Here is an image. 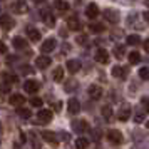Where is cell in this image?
I'll return each instance as SVG.
<instances>
[{"mask_svg":"<svg viewBox=\"0 0 149 149\" xmlns=\"http://www.w3.org/2000/svg\"><path fill=\"white\" fill-rule=\"evenodd\" d=\"M40 17H42V20H44V24H45L47 27H54V25H55V17L52 15L50 10L44 8V10L40 12Z\"/></svg>","mask_w":149,"mask_h":149,"instance_id":"cell-1","label":"cell"},{"mask_svg":"<svg viewBox=\"0 0 149 149\" xmlns=\"http://www.w3.org/2000/svg\"><path fill=\"white\" fill-rule=\"evenodd\" d=\"M37 121L42 122V124L50 122L52 121V111H49V109H40V111L37 112Z\"/></svg>","mask_w":149,"mask_h":149,"instance_id":"cell-2","label":"cell"},{"mask_svg":"<svg viewBox=\"0 0 149 149\" xmlns=\"http://www.w3.org/2000/svg\"><path fill=\"white\" fill-rule=\"evenodd\" d=\"M104 19H106L109 24H117V22H119V14H117V10H114V8H106Z\"/></svg>","mask_w":149,"mask_h":149,"instance_id":"cell-3","label":"cell"},{"mask_svg":"<svg viewBox=\"0 0 149 149\" xmlns=\"http://www.w3.org/2000/svg\"><path fill=\"white\" fill-rule=\"evenodd\" d=\"M129 117H131V106L122 104L121 107H119V112H117V119L119 121H127Z\"/></svg>","mask_w":149,"mask_h":149,"instance_id":"cell-4","label":"cell"},{"mask_svg":"<svg viewBox=\"0 0 149 149\" xmlns=\"http://www.w3.org/2000/svg\"><path fill=\"white\" fill-rule=\"evenodd\" d=\"M107 139L112 142V144H121L122 142V134L117 131V129H111V131L107 132Z\"/></svg>","mask_w":149,"mask_h":149,"instance_id":"cell-5","label":"cell"},{"mask_svg":"<svg viewBox=\"0 0 149 149\" xmlns=\"http://www.w3.org/2000/svg\"><path fill=\"white\" fill-rule=\"evenodd\" d=\"M50 64H52V61H50V57H47V55H39L35 59V65L39 69H47Z\"/></svg>","mask_w":149,"mask_h":149,"instance_id":"cell-6","label":"cell"},{"mask_svg":"<svg viewBox=\"0 0 149 149\" xmlns=\"http://www.w3.org/2000/svg\"><path fill=\"white\" fill-rule=\"evenodd\" d=\"M14 24L15 22L12 20V17L10 15H0V27L2 29H5V30H8V29H12L14 27Z\"/></svg>","mask_w":149,"mask_h":149,"instance_id":"cell-7","label":"cell"},{"mask_svg":"<svg viewBox=\"0 0 149 149\" xmlns=\"http://www.w3.org/2000/svg\"><path fill=\"white\" fill-rule=\"evenodd\" d=\"M94 59H95V62H99V64H107V62H109V54H107V50H104V49H99V50L95 52Z\"/></svg>","mask_w":149,"mask_h":149,"instance_id":"cell-8","label":"cell"},{"mask_svg":"<svg viewBox=\"0 0 149 149\" xmlns=\"http://www.w3.org/2000/svg\"><path fill=\"white\" fill-rule=\"evenodd\" d=\"M55 47H57V40H55V39H47V40L42 44V52H44V54H49V52H52Z\"/></svg>","mask_w":149,"mask_h":149,"instance_id":"cell-9","label":"cell"},{"mask_svg":"<svg viewBox=\"0 0 149 149\" xmlns=\"http://www.w3.org/2000/svg\"><path fill=\"white\" fill-rule=\"evenodd\" d=\"M112 75L116 79H126L127 77V69L122 67V65H116V67H112Z\"/></svg>","mask_w":149,"mask_h":149,"instance_id":"cell-10","label":"cell"},{"mask_svg":"<svg viewBox=\"0 0 149 149\" xmlns=\"http://www.w3.org/2000/svg\"><path fill=\"white\" fill-rule=\"evenodd\" d=\"M67 109L70 114H77L79 111H81V104H79V101L75 99V97H72V99H69L67 102Z\"/></svg>","mask_w":149,"mask_h":149,"instance_id":"cell-11","label":"cell"},{"mask_svg":"<svg viewBox=\"0 0 149 149\" xmlns=\"http://www.w3.org/2000/svg\"><path fill=\"white\" fill-rule=\"evenodd\" d=\"M10 104L15 106V107H22L25 104V97L22 94H12L10 95Z\"/></svg>","mask_w":149,"mask_h":149,"instance_id":"cell-12","label":"cell"},{"mask_svg":"<svg viewBox=\"0 0 149 149\" xmlns=\"http://www.w3.org/2000/svg\"><path fill=\"white\" fill-rule=\"evenodd\" d=\"M24 89H25V92H29V94H35L39 91V82L37 81H25Z\"/></svg>","mask_w":149,"mask_h":149,"instance_id":"cell-13","label":"cell"},{"mask_svg":"<svg viewBox=\"0 0 149 149\" xmlns=\"http://www.w3.org/2000/svg\"><path fill=\"white\" fill-rule=\"evenodd\" d=\"M72 129H74L75 132H79V134H82V132H86L89 129L87 122L86 121H74L72 122Z\"/></svg>","mask_w":149,"mask_h":149,"instance_id":"cell-14","label":"cell"},{"mask_svg":"<svg viewBox=\"0 0 149 149\" xmlns=\"http://www.w3.org/2000/svg\"><path fill=\"white\" fill-rule=\"evenodd\" d=\"M67 27L70 29V30H81L82 29V24H81V20L77 19V17H69V20H67Z\"/></svg>","mask_w":149,"mask_h":149,"instance_id":"cell-15","label":"cell"},{"mask_svg":"<svg viewBox=\"0 0 149 149\" xmlns=\"http://www.w3.org/2000/svg\"><path fill=\"white\" fill-rule=\"evenodd\" d=\"M42 137H44V141H47L49 144H52V146H57V144H59L55 134L54 132H50V131H44V132H42Z\"/></svg>","mask_w":149,"mask_h":149,"instance_id":"cell-16","label":"cell"},{"mask_svg":"<svg viewBox=\"0 0 149 149\" xmlns=\"http://www.w3.org/2000/svg\"><path fill=\"white\" fill-rule=\"evenodd\" d=\"M89 95H91L92 99H95V101H97V99H101V97H102V89L99 87V86L92 84V86L89 87Z\"/></svg>","mask_w":149,"mask_h":149,"instance_id":"cell-17","label":"cell"},{"mask_svg":"<svg viewBox=\"0 0 149 149\" xmlns=\"http://www.w3.org/2000/svg\"><path fill=\"white\" fill-rule=\"evenodd\" d=\"M86 15H87L89 19H95L99 15V7L95 3H89L87 8H86Z\"/></svg>","mask_w":149,"mask_h":149,"instance_id":"cell-18","label":"cell"},{"mask_svg":"<svg viewBox=\"0 0 149 149\" xmlns=\"http://www.w3.org/2000/svg\"><path fill=\"white\" fill-rule=\"evenodd\" d=\"M12 10H14L15 14H25L29 10V7L25 2H15L14 5H12Z\"/></svg>","mask_w":149,"mask_h":149,"instance_id":"cell-19","label":"cell"},{"mask_svg":"<svg viewBox=\"0 0 149 149\" xmlns=\"http://www.w3.org/2000/svg\"><path fill=\"white\" fill-rule=\"evenodd\" d=\"M27 35H29V39H30L32 42H39L40 40V32H39L35 27H29L27 29Z\"/></svg>","mask_w":149,"mask_h":149,"instance_id":"cell-20","label":"cell"},{"mask_svg":"<svg viewBox=\"0 0 149 149\" xmlns=\"http://www.w3.org/2000/svg\"><path fill=\"white\" fill-rule=\"evenodd\" d=\"M65 65H67V70L70 72V74H75V72H77V70L81 69V62L75 61V59H72V61H69L67 64H65Z\"/></svg>","mask_w":149,"mask_h":149,"instance_id":"cell-21","label":"cell"},{"mask_svg":"<svg viewBox=\"0 0 149 149\" xmlns=\"http://www.w3.org/2000/svg\"><path fill=\"white\" fill-rule=\"evenodd\" d=\"M55 8H57V10H59V12H61V14H64V12H67L69 8H70V5H69L67 2H65V0H55Z\"/></svg>","mask_w":149,"mask_h":149,"instance_id":"cell-22","label":"cell"},{"mask_svg":"<svg viewBox=\"0 0 149 149\" xmlns=\"http://www.w3.org/2000/svg\"><path fill=\"white\" fill-rule=\"evenodd\" d=\"M15 49H25L27 47V40L24 39V37H14V40H12Z\"/></svg>","mask_w":149,"mask_h":149,"instance_id":"cell-23","label":"cell"},{"mask_svg":"<svg viewBox=\"0 0 149 149\" xmlns=\"http://www.w3.org/2000/svg\"><path fill=\"white\" fill-rule=\"evenodd\" d=\"M52 77H54L55 82H61L62 79H64V69L62 67H55L54 72H52Z\"/></svg>","mask_w":149,"mask_h":149,"instance_id":"cell-24","label":"cell"},{"mask_svg":"<svg viewBox=\"0 0 149 149\" xmlns=\"http://www.w3.org/2000/svg\"><path fill=\"white\" fill-rule=\"evenodd\" d=\"M75 148L77 149H87L89 148V141L86 137H77V141H75Z\"/></svg>","mask_w":149,"mask_h":149,"instance_id":"cell-25","label":"cell"},{"mask_svg":"<svg viewBox=\"0 0 149 149\" xmlns=\"http://www.w3.org/2000/svg\"><path fill=\"white\" fill-rule=\"evenodd\" d=\"M89 29H91V32H94V34H101L106 27H104V24H91Z\"/></svg>","mask_w":149,"mask_h":149,"instance_id":"cell-26","label":"cell"},{"mask_svg":"<svg viewBox=\"0 0 149 149\" xmlns=\"http://www.w3.org/2000/svg\"><path fill=\"white\" fill-rule=\"evenodd\" d=\"M139 61H141V55H139V52L132 50V52L129 54V62H131V64H139Z\"/></svg>","mask_w":149,"mask_h":149,"instance_id":"cell-27","label":"cell"},{"mask_svg":"<svg viewBox=\"0 0 149 149\" xmlns=\"http://www.w3.org/2000/svg\"><path fill=\"white\" fill-rule=\"evenodd\" d=\"M17 111H19V116H20V117H24V119H29V117L32 116V111H30V109H25V107H19V109H17Z\"/></svg>","mask_w":149,"mask_h":149,"instance_id":"cell-28","label":"cell"},{"mask_svg":"<svg viewBox=\"0 0 149 149\" xmlns=\"http://www.w3.org/2000/svg\"><path fill=\"white\" fill-rule=\"evenodd\" d=\"M124 52H126V49H124V45H116V47H114V55L117 57V59H121V57H124Z\"/></svg>","mask_w":149,"mask_h":149,"instance_id":"cell-29","label":"cell"},{"mask_svg":"<svg viewBox=\"0 0 149 149\" xmlns=\"http://www.w3.org/2000/svg\"><path fill=\"white\" fill-rule=\"evenodd\" d=\"M10 92V84L5 81H0V94H8Z\"/></svg>","mask_w":149,"mask_h":149,"instance_id":"cell-30","label":"cell"},{"mask_svg":"<svg viewBox=\"0 0 149 149\" xmlns=\"http://www.w3.org/2000/svg\"><path fill=\"white\" fill-rule=\"evenodd\" d=\"M2 77H3V79H5V82H7V84H15V82L19 81V79H17V75L7 74V72H5V74H3V75H2Z\"/></svg>","mask_w":149,"mask_h":149,"instance_id":"cell-31","label":"cell"},{"mask_svg":"<svg viewBox=\"0 0 149 149\" xmlns=\"http://www.w3.org/2000/svg\"><path fill=\"white\" fill-rule=\"evenodd\" d=\"M102 116L106 117V121H109V119L112 117V109L109 107V106H104V107H102Z\"/></svg>","mask_w":149,"mask_h":149,"instance_id":"cell-32","label":"cell"},{"mask_svg":"<svg viewBox=\"0 0 149 149\" xmlns=\"http://www.w3.org/2000/svg\"><path fill=\"white\" fill-rule=\"evenodd\" d=\"M139 35H127V44L129 45H137L139 44Z\"/></svg>","mask_w":149,"mask_h":149,"instance_id":"cell-33","label":"cell"},{"mask_svg":"<svg viewBox=\"0 0 149 149\" xmlns=\"http://www.w3.org/2000/svg\"><path fill=\"white\" fill-rule=\"evenodd\" d=\"M139 77L144 79V81H148V79H149V69L148 67H142L141 70H139Z\"/></svg>","mask_w":149,"mask_h":149,"instance_id":"cell-34","label":"cell"},{"mask_svg":"<svg viewBox=\"0 0 149 149\" xmlns=\"http://www.w3.org/2000/svg\"><path fill=\"white\" fill-rule=\"evenodd\" d=\"M30 104H32L34 107H42V104H44V102H42L40 97H32V99H30Z\"/></svg>","mask_w":149,"mask_h":149,"instance_id":"cell-35","label":"cell"},{"mask_svg":"<svg viewBox=\"0 0 149 149\" xmlns=\"http://www.w3.org/2000/svg\"><path fill=\"white\" fill-rule=\"evenodd\" d=\"M141 106H142V109H144L146 112H149V97H142L141 99Z\"/></svg>","mask_w":149,"mask_h":149,"instance_id":"cell-36","label":"cell"},{"mask_svg":"<svg viewBox=\"0 0 149 149\" xmlns=\"http://www.w3.org/2000/svg\"><path fill=\"white\" fill-rule=\"evenodd\" d=\"M144 121V112H141V111H137L134 114V122H142Z\"/></svg>","mask_w":149,"mask_h":149,"instance_id":"cell-37","label":"cell"},{"mask_svg":"<svg viewBox=\"0 0 149 149\" xmlns=\"http://www.w3.org/2000/svg\"><path fill=\"white\" fill-rule=\"evenodd\" d=\"M86 42H87V37H86V35H79V37H77V44H82V45H84Z\"/></svg>","mask_w":149,"mask_h":149,"instance_id":"cell-38","label":"cell"},{"mask_svg":"<svg viewBox=\"0 0 149 149\" xmlns=\"http://www.w3.org/2000/svg\"><path fill=\"white\" fill-rule=\"evenodd\" d=\"M74 87H75V82L72 81V82H69L67 86H65V91H69V92H72V91H74Z\"/></svg>","mask_w":149,"mask_h":149,"instance_id":"cell-39","label":"cell"},{"mask_svg":"<svg viewBox=\"0 0 149 149\" xmlns=\"http://www.w3.org/2000/svg\"><path fill=\"white\" fill-rule=\"evenodd\" d=\"M5 52H7V45L3 42H0V54H5Z\"/></svg>","mask_w":149,"mask_h":149,"instance_id":"cell-40","label":"cell"},{"mask_svg":"<svg viewBox=\"0 0 149 149\" xmlns=\"http://www.w3.org/2000/svg\"><path fill=\"white\" fill-rule=\"evenodd\" d=\"M142 47H144V50H146V52L149 54V39H146V40H144V44H142Z\"/></svg>","mask_w":149,"mask_h":149,"instance_id":"cell-41","label":"cell"},{"mask_svg":"<svg viewBox=\"0 0 149 149\" xmlns=\"http://www.w3.org/2000/svg\"><path fill=\"white\" fill-rule=\"evenodd\" d=\"M61 137L64 139V141H69V139H70V136H69L67 132H61Z\"/></svg>","mask_w":149,"mask_h":149,"instance_id":"cell-42","label":"cell"},{"mask_svg":"<svg viewBox=\"0 0 149 149\" xmlns=\"http://www.w3.org/2000/svg\"><path fill=\"white\" fill-rule=\"evenodd\" d=\"M142 17H144V20H146V22H149V12H144Z\"/></svg>","mask_w":149,"mask_h":149,"instance_id":"cell-43","label":"cell"},{"mask_svg":"<svg viewBox=\"0 0 149 149\" xmlns=\"http://www.w3.org/2000/svg\"><path fill=\"white\" fill-rule=\"evenodd\" d=\"M34 3H42V2H45V0H32Z\"/></svg>","mask_w":149,"mask_h":149,"instance_id":"cell-44","label":"cell"},{"mask_svg":"<svg viewBox=\"0 0 149 149\" xmlns=\"http://www.w3.org/2000/svg\"><path fill=\"white\" fill-rule=\"evenodd\" d=\"M144 2H146V5H148V8H149V0H144Z\"/></svg>","mask_w":149,"mask_h":149,"instance_id":"cell-45","label":"cell"},{"mask_svg":"<svg viewBox=\"0 0 149 149\" xmlns=\"http://www.w3.org/2000/svg\"><path fill=\"white\" fill-rule=\"evenodd\" d=\"M146 126H148V129H149V121H148V122H146Z\"/></svg>","mask_w":149,"mask_h":149,"instance_id":"cell-46","label":"cell"}]
</instances>
